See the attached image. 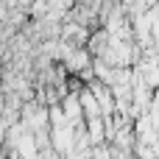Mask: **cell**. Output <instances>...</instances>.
Masks as SVG:
<instances>
[{
    "instance_id": "cell-1",
    "label": "cell",
    "mask_w": 159,
    "mask_h": 159,
    "mask_svg": "<svg viewBox=\"0 0 159 159\" xmlns=\"http://www.w3.org/2000/svg\"><path fill=\"white\" fill-rule=\"evenodd\" d=\"M84 131L89 137V145H103L106 137H103V117H87L84 120Z\"/></svg>"
}]
</instances>
